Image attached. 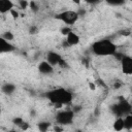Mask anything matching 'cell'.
I'll list each match as a JSON object with an SVG mask.
<instances>
[{"label": "cell", "instance_id": "cell-16", "mask_svg": "<svg viewBox=\"0 0 132 132\" xmlns=\"http://www.w3.org/2000/svg\"><path fill=\"white\" fill-rule=\"evenodd\" d=\"M50 126H51L50 123H47V122H41V123L38 124V129L40 131H46L50 128Z\"/></svg>", "mask_w": 132, "mask_h": 132}, {"label": "cell", "instance_id": "cell-2", "mask_svg": "<svg viewBox=\"0 0 132 132\" xmlns=\"http://www.w3.org/2000/svg\"><path fill=\"white\" fill-rule=\"evenodd\" d=\"M117 45L109 39H100L92 44V52L96 56L107 57L117 54Z\"/></svg>", "mask_w": 132, "mask_h": 132}, {"label": "cell", "instance_id": "cell-6", "mask_svg": "<svg viewBox=\"0 0 132 132\" xmlns=\"http://www.w3.org/2000/svg\"><path fill=\"white\" fill-rule=\"evenodd\" d=\"M46 61L53 65V66H56V65H60L62 67H65L67 64L66 62L64 61V59L58 54V53H55V52H50L46 56Z\"/></svg>", "mask_w": 132, "mask_h": 132}, {"label": "cell", "instance_id": "cell-10", "mask_svg": "<svg viewBox=\"0 0 132 132\" xmlns=\"http://www.w3.org/2000/svg\"><path fill=\"white\" fill-rule=\"evenodd\" d=\"M13 8V3L11 0H0V12L6 13Z\"/></svg>", "mask_w": 132, "mask_h": 132}, {"label": "cell", "instance_id": "cell-13", "mask_svg": "<svg viewBox=\"0 0 132 132\" xmlns=\"http://www.w3.org/2000/svg\"><path fill=\"white\" fill-rule=\"evenodd\" d=\"M123 121H124V129L131 130V128H132V116H131V113L123 117Z\"/></svg>", "mask_w": 132, "mask_h": 132}, {"label": "cell", "instance_id": "cell-15", "mask_svg": "<svg viewBox=\"0 0 132 132\" xmlns=\"http://www.w3.org/2000/svg\"><path fill=\"white\" fill-rule=\"evenodd\" d=\"M107 4L111 6H120L125 3V0H105Z\"/></svg>", "mask_w": 132, "mask_h": 132}, {"label": "cell", "instance_id": "cell-1", "mask_svg": "<svg viewBox=\"0 0 132 132\" xmlns=\"http://www.w3.org/2000/svg\"><path fill=\"white\" fill-rule=\"evenodd\" d=\"M44 96L46 99L50 100V102H52L58 107L65 104H69L73 99L72 93L63 88H58L55 90L47 91L46 93H44Z\"/></svg>", "mask_w": 132, "mask_h": 132}, {"label": "cell", "instance_id": "cell-3", "mask_svg": "<svg viewBox=\"0 0 132 132\" xmlns=\"http://www.w3.org/2000/svg\"><path fill=\"white\" fill-rule=\"evenodd\" d=\"M110 109H111L112 113L116 114L117 117H125V116L131 113L132 107H131V104L127 100L121 99L118 103L113 104L110 107Z\"/></svg>", "mask_w": 132, "mask_h": 132}, {"label": "cell", "instance_id": "cell-12", "mask_svg": "<svg viewBox=\"0 0 132 132\" xmlns=\"http://www.w3.org/2000/svg\"><path fill=\"white\" fill-rule=\"evenodd\" d=\"M1 91H2V93L6 94V95H11L15 91V85H13L11 82H5L2 85Z\"/></svg>", "mask_w": 132, "mask_h": 132}, {"label": "cell", "instance_id": "cell-4", "mask_svg": "<svg viewBox=\"0 0 132 132\" xmlns=\"http://www.w3.org/2000/svg\"><path fill=\"white\" fill-rule=\"evenodd\" d=\"M79 18L78 12L73 10H66L57 14V19L62 21L65 25H73Z\"/></svg>", "mask_w": 132, "mask_h": 132}, {"label": "cell", "instance_id": "cell-9", "mask_svg": "<svg viewBox=\"0 0 132 132\" xmlns=\"http://www.w3.org/2000/svg\"><path fill=\"white\" fill-rule=\"evenodd\" d=\"M14 50V46L7 40H5L2 36H0V54L1 53H7Z\"/></svg>", "mask_w": 132, "mask_h": 132}, {"label": "cell", "instance_id": "cell-20", "mask_svg": "<svg viewBox=\"0 0 132 132\" xmlns=\"http://www.w3.org/2000/svg\"><path fill=\"white\" fill-rule=\"evenodd\" d=\"M36 32H37V27H36V26H31V27H30V30H29V33L35 34Z\"/></svg>", "mask_w": 132, "mask_h": 132}, {"label": "cell", "instance_id": "cell-21", "mask_svg": "<svg viewBox=\"0 0 132 132\" xmlns=\"http://www.w3.org/2000/svg\"><path fill=\"white\" fill-rule=\"evenodd\" d=\"M20 5H21L22 8H26L27 5H28V2L26 0H20Z\"/></svg>", "mask_w": 132, "mask_h": 132}, {"label": "cell", "instance_id": "cell-24", "mask_svg": "<svg viewBox=\"0 0 132 132\" xmlns=\"http://www.w3.org/2000/svg\"><path fill=\"white\" fill-rule=\"evenodd\" d=\"M10 12H11V14H12V15H13L14 18H16V16L19 15V13H18V11H15V10H14L13 8H12V9L10 10Z\"/></svg>", "mask_w": 132, "mask_h": 132}, {"label": "cell", "instance_id": "cell-25", "mask_svg": "<svg viewBox=\"0 0 132 132\" xmlns=\"http://www.w3.org/2000/svg\"><path fill=\"white\" fill-rule=\"evenodd\" d=\"M74 3H76V4H79L80 3V0H72Z\"/></svg>", "mask_w": 132, "mask_h": 132}, {"label": "cell", "instance_id": "cell-8", "mask_svg": "<svg viewBox=\"0 0 132 132\" xmlns=\"http://www.w3.org/2000/svg\"><path fill=\"white\" fill-rule=\"evenodd\" d=\"M38 70L42 74H52L54 72V66L51 65L47 61H42L38 65Z\"/></svg>", "mask_w": 132, "mask_h": 132}, {"label": "cell", "instance_id": "cell-11", "mask_svg": "<svg viewBox=\"0 0 132 132\" xmlns=\"http://www.w3.org/2000/svg\"><path fill=\"white\" fill-rule=\"evenodd\" d=\"M66 43L68 45H75L79 42V36L77 34H75L74 32L70 31L67 35H66Z\"/></svg>", "mask_w": 132, "mask_h": 132}, {"label": "cell", "instance_id": "cell-14", "mask_svg": "<svg viewBox=\"0 0 132 132\" xmlns=\"http://www.w3.org/2000/svg\"><path fill=\"white\" fill-rule=\"evenodd\" d=\"M113 129L116 131H122L124 129V121H123V117H118V119L116 120L114 124H113Z\"/></svg>", "mask_w": 132, "mask_h": 132}, {"label": "cell", "instance_id": "cell-17", "mask_svg": "<svg viewBox=\"0 0 132 132\" xmlns=\"http://www.w3.org/2000/svg\"><path fill=\"white\" fill-rule=\"evenodd\" d=\"M2 37L5 39V40H7V41H11L12 39H13V34L11 33V32H4L3 34H2Z\"/></svg>", "mask_w": 132, "mask_h": 132}, {"label": "cell", "instance_id": "cell-7", "mask_svg": "<svg viewBox=\"0 0 132 132\" xmlns=\"http://www.w3.org/2000/svg\"><path fill=\"white\" fill-rule=\"evenodd\" d=\"M121 65H122V71L125 74H131L132 73V58L129 56H123L121 58Z\"/></svg>", "mask_w": 132, "mask_h": 132}, {"label": "cell", "instance_id": "cell-23", "mask_svg": "<svg viewBox=\"0 0 132 132\" xmlns=\"http://www.w3.org/2000/svg\"><path fill=\"white\" fill-rule=\"evenodd\" d=\"M87 3H89V4H97L98 2H100L101 0H85Z\"/></svg>", "mask_w": 132, "mask_h": 132}, {"label": "cell", "instance_id": "cell-19", "mask_svg": "<svg viewBox=\"0 0 132 132\" xmlns=\"http://www.w3.org/2000/svg\"><path fill=\"white\" fill-rule=\"evenodd\" d=\"M23 122H24V121H23L22 118H15V119H13V124H15V125H20V126H21V124H22Z\"/></svg>", "mask_w": 132, "mask_h": 132}, {"label": "cell", "instance_id": "cell-18", "mask_svg": "<svg viewBox=\"0 0 132 132\" xmlns=\"http://www.w3.org/2000/svg\"><path fill=\"white\" fill-rule=\"evenodd\" d=\"M70 31H71V30H70V28H69V27H64V28H62V29H61V33H62L63 35H67Z\"/></svg>", "mask_w": 132, "mask_h": 132}, {"label": "cell", "instance_id": "cell-22", "mask_svg": "<svg viewBox=\"0 0 132 132\" xmlns=\"http://www.w3.org/2000/svg\"><path fill=\"white\" fill-rule=\"evenodd\" d=\"M30 7H31V8H32L34 11H37V10H38V7H37V5H36V4H35V2H33V1L30 3Z\"/></svg>", "mask_w": 132, "mask_h": 132}, {"label": "cell", "instance_id": "cell-5", "mask_svg": "<svg viewBox=\"0 0 132 132\" xmlns=\"http://www.w3.org/2000/svg\"><path fill=\"white\" fill-rule=\"evenodd\" d=\"M74 112L73 110H64L56 116V121L59 125H69L73 122Z\"/></svg>", "mask_w": 132, "mask_h": 132}]
</instances>
